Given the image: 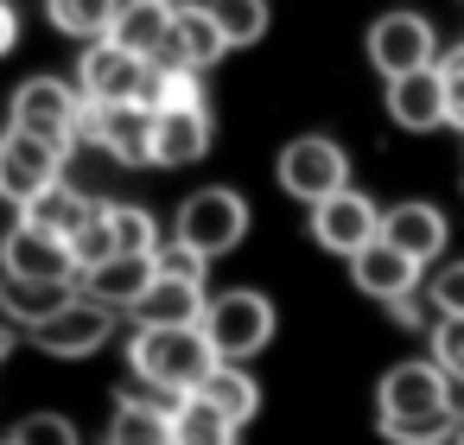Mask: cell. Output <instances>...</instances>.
Wrapping results in <instances>:
<instances>
[{
    "label": "cell",
    "mask_w": 464,
    "mask_h": 445,
    "mask_svg": "<svg viewBox=\"0 0 464 445\" xmlns=\"http://www.w3.org/2000/svg\"><path fill=\"white\" fill-rule=\"evenodd\" d=\"M375 426H382V439H401V445L458 439V382L432 356L394 363L375 388Z\"/></svg>",
    "instance_id": "6da1fadb"
},
{
    "label": "cell",
    "mask_w": 464,
    "mask_h": 445,
    "mask_svg": "<svg viewBox=\"0 0 464 445\" xmlns=\"http://www.w3.org/2000/svg\"><path fill=\"white\" fill-rule=\"evenodd\" d=\"M128 363H134V375H140L153 394H191V388L210 375L217 350H210L204 324H134Z\"/></svg>",
    "instance_id": "7a4b0ae2"
},
{
    "label": "cell",
    "mask_w": 464,
    "mask_h": 445,
    "mask_svg": "<svg viewBox=\"0 0 464 445\" xmlns=\"http://www.w3.org/2000/svg\"><path fill=\"white\" fill-rule=\"evenodd\" d=\"M83 121H90V102H83L77 77H71V83H64V77H26V83L14 90V102H7V128L39 134V140H52L58 153H77V147H83Z\"/></svg>",
    "instance_id": "3957f363"
},
{
    "label": "cell",
    "mask_w": 464,
    "mask_h": 445,
    "mask_svg": "<svg viewBox=\"0 0 464 445\" xmlns=\"http://www.w3.org/2000/svg\"><path fill=\"white\" fill-rule=\"evenodd\" d=\"M204 337H210V350L217 356H229V363H248V356H261L267 343H274V299L267 293H255V286H229V293H217V299H204Z\"/></svg>",
    "instance_id": "277c9868"
},
{
    "label": "cell",
    "mask_w": 464,
    "mask_h": 445,
    "mask_svg": "<svg viewBox=\"0 0 464 445\" xmlns=\"http://www.w3.org/2000/svg\"><path fill=\"white\" fill-rule=\"evenodd\" d=\"M115 305H102V299H90V293H71L58 312H45L26 337H33V350H45V356H58V363H77V356H96V350H109V337H115Z\"/></svg>",
    "instance_id": "5b68a950"
},
{
    "label": "cell",
    "mask_w": 464,
    "mask_h": 445,
    "mask_svg": "<svg viewBox=\"0 0 464 445\" xmlns=\"http://www.w3.org/2000/svg\"><path fill=\"white\" fill-rule=\"evenodd\" d=\"M172 236H185L191 248H204L210 261H223V255L242 248V236H248V204H242V191H229V185L191 191V198L179 204V217H172Z\"/></svg>",
    "instance_id": "8992f818"
},
{
    "label": "cell",
    "mask_w": 464,
    "mask_h": 445,
    "mask_svg": "<svg viewBox=\"0 0 464 445\" xmlns=\"http://www.w3.org/2000/svg\"><path fill=\"white\" fill-rule=\"evenodd\" d=\"M274 179H280V191H286V198L318 204V198H331V191H343V185H350V153H343L331 134H299V140H286V147H280Z\"/></svg>",
    "instance_id": "52a82bcc"
},
{
    "label": "cell",
    "mask_w": 464,
    "mask_h": 445,
    "mask_svg": "<svg viewBox=\"0 0 464 445\" xmlns=\"http://www.w3.org/2000/svg\"><path fill=\"white\" fill-rule=\"evenodd\" d=\"M77 90H83V102H147L153 58H140L115 39H90L77 58Z\"/></svg>",
    "instance_id": "ba28073f"
},
{
    "label": "cell",
    "mask_w": 464,
    "mask_h": 445,
    "mask_svg": "<svg viewBox=\"0 0 464 445\" xmlns=\"http://www.w3.org/2000/svg\"><path fill=\"white\" fill-rule=\"evenodd\" d=\"M0 274L14 280H45V286H77V248L26 217H14V229L0 236Z\"/></svg>",
    "instance_id": "9c48e42d"
},
{
    "label": "cell",
    "mask_w": 464,
    "mask_h": 445,
    "mask_svg": "<svg viewBox=\"0 0 464 445\" xmlns=\"http://www.w3.org/2000/svg\"><path fill=\"white\" fill-rule=\"evenodd\" d=\"M362 52H369V64H375V71H382V83H388V77H401V71L439 64V33H432V20H426V14L394 7V14H382V20L369 26Z\"/></svg>",
    "instance_id": "30bf717a"
},
{
    "label": "cell",
    "mask_w": 464,
    "mask_h": 445,
    "mask_svg": "<svg viewBox=\"0 0 464 445\" xmlns=\"http://www.w3.org/2000/svg\"><path fill=\"white\" fill-rule=\"evenodd\" d=\"M83 147H102L115 166H153V109L147 102H90Z\"/></svg>",
    "instance_id": "8fae6325"
},
{
    "label": "cell",
    "mask_w": 464,
    "mask_h": 445,
    "mask_svg": "<svg viewBox=\"0 0 464 445\" xmlns=\"http://www.w3.org/2000/svg\"><path fill=\"white\" fill-rule=\"evenodd\" d=\"M64 160H71V153H58L52 140L7 128V134H0V198L20 210L26 198H39L45 185H58V179H64Z\"/></svg>",
    "instance_id": "7c38bea8"
},
{
    "label": "cell",
    "mask_w": 464,
    "mask_h": 445,
    "mask_svg": "<svg viewBox=\"0 0 464 445\" xmlns=\"http://www.w3.org/2000/svg\"><path fill=\"white\" fill-rule=\"evenodd\" d=\"M382 236V210H375V198H362V191H331V198H318L312 204V242L324 248V255H356L362 242H375Z\"/></svg>",
    "instance_id": "4fadbf2b"
},
{
    "label": "cell",
    "mask_w": 464,
    "mask_h": 445,
    "mask_svg": "<svg viewBox=\"0 0 464 445\" xmlns=\"http://www.w3.org/2000/svg\"><path fill=\"white\" fill-rule=\"evenodd\" d=\"M223 58H229V39H223V26H217V14L198 7V0H179V7H172V33H166V45H160L153 64L210 71V64H223Z\"/></svg>",
    "instance_id": "5bb4252c"
},
{
    "label": "cell",
    "mask_w": 464,
    "mask_h": 445,
    "mask_svg": "<svg viewBox=\"0 0 464 445\" xmlns=\"http://www.w3.org/2000/svg\"><path fill=\"white\" fill-rule=\"evenodd\" d=\"M210 109L204 102H185V109H153V166L160 172H179V166H198L210 153Z\"/></svg>",
    "instance_id": "9a60e30c"
},
{
    "label": "cell",
    "mask_w": 464,
    "mask_h": 445,
    "mask_svg": "<svg viewBox=\"0 0 464 445\" xmlns=\"http://www.w3.org/2000/svg\"><path fill=\"white\" fill-rule=\"evenodd\" d=\"M388 115H394V128H407V134L445 128V77H439V64H420V71L388 77Z\"/></svg>",
    "instance_id": "2e32d148"
},
{
    "label": "cell",
    "mask_w": 464,
    "mask_h": 445,
    "mask_svg": "<svg viewBox=\"0 0 464 445\" xmlns=\"http://www.w3.org/2000/svg\"><path fill=\"white\" fill-rule=\"evenodd\" d=\"M420 274H426V267H420L407 248L382 242V236H375V242H362V248L350 255V280H356V293H362V299H382V305H388V299H401L407 286H420Z\"/></svg>",
    "instance_id": "e0dca14e"
},
{
    "label": "cell",
    "mask_w": 464,
    "mask_h": 445,
    "mask_svg": "<svg viewBox=\"0 0 464 445\" xmlns=\"http://www.w3.org/2000/svg\"><path fill=\"white\" fill-rule=\"evenodd\" d=\"M445 236H451V223H445V210H432V204H420V198H407V204H394V210H382V242H394V248H407L420 267L426 261H439V248H445Z\"/></svg>",
    "instance_id": "ac0fdd59"
},
{
    "label": "cell",
    "mask_w": 464,
    "mask_h": 445,
    "mask_svg": "<svg viewBox=\"0 0 464 445\" xmlns=\"http://www.w3.org/2000/svg\"><path fill=\"white\" fill-rule=\"evenodd\" d=\"M153 255H109V261H96V267H83L77 274V293H90V299H102V305H115V312H128L147 286H153Z\"/></svg>",
    "instance_id": "d6986e66"
},
{
    "label": "cell",
    "mask_w": 464,
    "mask_h": 445,
    "mask_svg": "<svg viewBox=\"0 0 464 445\" xmlns=\"http://www.w3.org/2000/svg\"><path fill=\"white\" fill-rule=\"evenodd\" d=\"M204 280H179V274H153V286L128 305L134 324H198L204 318Z\"/></svg>",
    "instance_id": "ffe728a7"
},
{
    "label": "cell",
    "mask_w": 464,
    "mask_h": 445,
    "mask_svg": "<svg viewBox=\"0 0 464 445\" xmlns=\"http://www.w3.org/2000/svg\"><path fill=\"white\" fill-rule=\"evenodd\" d=\"M242 426L217 407V401H204L198 388L191 394H172V445H223V439H236Z\"/></svg>",
    "instance_id": "44dd1931"
},
{
    "label": "cell",
    "mask_w": 464,
    "mask_h": 445,
    "mask_svg": "<svg viewBox=\"0 0 464 445\" xmlns=\"http://www.w3.org/2000/svg\"><path fill=\"white\" fill-rule=\"evenodd\" d=\"M166 33H172V0H128V7L115 14V26H109V39L140 52V58H160Z\"/></svg>",
    "instance_id": "7402d4cb"
},
{
    "label": "cell",
    "mask_w": 464,
    "mask_h": 445,
    "mask_svg": "<svg viewBox=\"0 0 464 445\" xmlns=\"http://www.w3.org/2000/svg\"><path fill=\"white\" fill-rule=\"evenodd\" d=\"M198 394H204V401H217V407H223L236 426H248V420H255V407H261L255 375H248L242 363H229V356H217V363H210V375L198 382Z\"/></svg>",
    "instance_id": "603a6c76"
},
{
    "label": "cell",
    "mask_w": 464,
    "mask_h": 445,
    "mask_svg": "<svg viewBox=\"0 0 464 445\" xmlns=\"http://www.w3.org/2000/svg\"><path fill=\"white\" fill-rule=\"evenodd\" d=\"M109 439H121V445H134V439L166 445V439H172V394H153V401L121 394V401H115V420H109Z\"/></svg>",
    "instance_id": "cb8c5ba5"
},
{
    "label": "cell",
    "mask_w": 464,
    "mask_h": 445,
    "mask_svg": "<svg viewBox=\"0 0 464 445\" xmlns=\"http://www.w3.org/2000/svg\"><path fill=\"white\" fill-rule=\"evenodd\" d=\"M77 286H45V280H14V274H0V318H7L14 331H33L45 312H58Z\"/></svg>",
    "instance_id": "d4e9b609"
},
{
    "label": "cell",
    "mask_w": 464,
    "mask_h": 445,
    "mask_svg": "<svg viewBox=\"0 0 464 445\" xmlns=\"http://www.w3.org/2000/svg\"><path fill=\"white\" fill-rule=\"evenodd\" d=\"M90 204H96V198H83V191H77V185H71V179H58V185H45V191H39V198H26V204H20V217H26V223H39V229H52V236H64V242H71V229H77V223H83V217H90Z\"/></svg>",
    "instance_id": "484cf974"
},
{
    "label": "cell",
    "mask_w": 464,
    "mask_h": 445,
    "mask_svg": "<svg viewBox=\"0 0 464 445\" xmlns=\"http://www.w3.org/2000/svg\"><path fill=\"white\" fill-rule=\"evenodd\" d=\"M121 7H128V0H45V20H52L64 39L90 45V39H109V26H115Z\"/></svg>",
    "instance_id": "4316f807"
},
{
    "label": "cell",
    "mask_w": 464,
    "mask_h": 445,
    "mask_svg": "<svg viewBox=\"0 0 464 445\" xmlns=\"http://www.w3.org/2000/svg\"><path fill=\"white\" fill-rule=\"evenodd\" d=\"M204 7L217 14V26H223L229 52H242V45H261V39H267V0H204Z\"/></svg>",
    "instance_id": "83f0119b"
},
{
    "label": "cell",
    "mask_w": 464,
    "mask_h": 445,
    "mask_svg": "<svg viewBox=\"0 0 464 445\" xmlns=\"http://www.w3.org/2000/svg\"><path fill=\"white\" fill-rule=\"evenodd\" d=\"M109 223H115V248L121 255H153L160 248V217L147 204H109Z\"/></svg>",
    "instance_id": "f1b7e54d"
},
{
    "label": "cell",
    "mask_w": 464,
    "mask_h": 445,
    "mask_svg": "<svg viewBox=\"0 0 464 445\" xmlns=\"http://www.w3.org/2000/svg\"><path fill=\"white\" fill-rule=\"evenodd\" d=\"M71 248H77V274H83V267H96V261H109V255H121V248H115L109 204H90V217L71 229Z\"/></svg>",
    "instance_id": "f546056e"
},
{
    "label": "cell",
    "mask_w": 464,
    "mask_h": 445,
    "mask_svg": "<svg viewBox=\"0 0 464 445\" xmlns=\"http://www.w3.org/2000/svg\"><path fill=\"white\" fill-rule=\"evenodd\" d=\"M426 343H432V363L464 388V312H439L432 331H426Z\"/></svg>",
    "instance_id": "4dcf8cb0"
},
{
    "label": "cell",
    "mask_w": 464,
    "mask_h": 445,
    "mask_svg": "<svg viewBox=\"0 0 464 445\" xmlns=\"http://www.w3.org/2000/svg\"><path fill=\"white\" fill-rule=\"evenodd\" d=\"M153 267H160V274H179V280H204V274H210V255L191 248L185 236H172V242L153 248Z\"/></svg>",
    "instance_id": "1f68e13d"
},
{
    "label": "cell",
    "mask_w": 464,
    "mask_h": 445,
    "mask_svg": "<svg viewBox=\"0 0 464 445\" xmlns=\"http://www.w3.org/2000/svg\"><path fill=\"white\" fill-rule=\"evenodd\" d=\"M426 299H432V312H464V261H445L426 280Z\"/></svg>",
    "instance_id": "d6a6232c"
},
{
    "label": "cell",
    "mask_w": 464,
    "mask_h": 445,
    "mask_svg": "<svg viewBox=\"0 0 464 445\" xmlns=\"http://www.w3.org/2000/svg\"><path fill=\"white\" fill-rule=\"evenodd\" d=\"M439 77H445V128L464 134V45L439 64Z\"/></svg>",
    "instance_id": "836d02e7"
},
{
    "label": "cell",
    "mask_w": 464,
    "mask_h": 445,
    "mask_svg": "<svg viewBox=\"0 0 464 445\" xmlns=\"http://www.w3.org/2000/svg\"><path fill=\"white\" fill-rule=\"evenodd\" d=\"M14 439H52V445H71V439H77V426H71V420H58V413H33V420H20V426H14Z\"/></svg>",
    "instance_id": "e575fe53"
},
{
    "label": "cell",
    "mask_w": 464,
    "mask_h": 445,
    "mask_svg": "<svg viewBox=\"0 0 464 445\" xmlns=\"http://www.w3.org/2000/svg\"><path fill=\"white\" fill-rule=\"evenodd\" d=\"M20 45V7H14V0H0V58H7Z\"/></svg>",
    "instance_id": "d590c367"
},
{
    "label": "cell",
    "mask_w": 464,
    "mask_h": 445,
    "mask_svg": "<svg viewBox=\"0 0 464 445\" xmlns=\"http://www.w3.org/2000/svg\"><path fill=\"white\" fill-rule=\"evenodd\" d=\"M7 350H14V324H7V318H0V356H7Z\"/></svg>",
    "instance_id": "8d00e7d4"
},
{
    "label": "cell",
    "mask_w": 464,
    "mask_h": 445,
    "mask_svg": "<svg viewBox=\"0 0 464 445\" xmlns=\"http://www.w3.org/2000/svg\"><path fill=\"white\" fill-rule=\"evenodd\" d=\"M458 439H464V401H458Z\"/></svg>",
    "instance_id": "74e56055"
},
{
    "label": "cell",
    "mask_w": 464,
    "mask_h": 445,
    "mask_svg": "<svg viewBox=\"0 0 464 445\" xmlns=\"http://www.w3.org/2000/svg\"><path fill=\"white\" fill-rule=\"evenodd\" d=\"M172 7H179V0H172Z\"/></svg>",
    "instance_id": "f35d334b"
}]
</instances>
